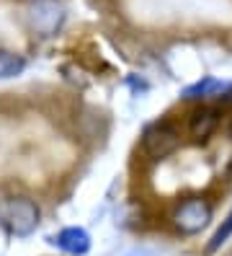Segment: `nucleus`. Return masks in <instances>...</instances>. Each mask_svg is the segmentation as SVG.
Wrapping results in <instances>:
<instances>
[{
	"instance_id": "obj_9",
	"label": "nucleus",
	"mask_w": 232,
	"mask_h": 256,
	"mask_svg": "<svg viewBox=\"0 0 232 256\" xmlns=\"http://www.w3.org/2000/svg\"><path fill=\"white\" fill-rule=\"evenodd\" d=\"M230 236H232V212L222 220V225H220V228L214 230V236L209 238V244H207V254H217Z\"/></svg>"
},
{
	"instance_id": "obj_3",
	"label": "nucleus",
	"mask_w": 232,
	"mask_h": 256,
	"mask_svg": "<svg viewBox=\"0 0 232 256\" xmlns=\"http://www.w3.org/2000/svg\"><path fill=\"white\" fill-rule=\"evenodd\" d=\"M209 220H212V204L201 197H191L176 207L173 228L183 236H196L207 228Z\"/></svg>"
},
{
	"instance_id": "obj_1",
	"label": "nucleus",
	"mask_w": 232,
	"mask_h": 256,
	"mask_svg": "<svg viewBox=\"0 0 232 256\" xmlns=\"http://www.w3.org/2000/svg\"><path fill=\"white\" fill-rule=\"evenodd\" d=\"M39 218H41V212H39L36 202L28 197H8L0 202V220L18 238H26L34 233L39 228Z\"/></svg>"
},
{
	"instance_id": "obj_6",
	"label": "nucleus",
	"mask_w": 232,
	"mask_h": 256,
	"mask_svg": "<svg viewBox=\"0 0 232 256\" xmlns=\"http://www.w3.org/2000/svg\"><path fill=\"white\" fill-rule=\"evenodd\" d=\"M232 98V83H225V80H217V78H204V80H199L194 86H189L183 91V98Z\"/></svg>"
},
{
	"instance_id": "obj_10",
	"label": "nucleus",
	"mask_w": 232,
	"mask_h": 256,
	"mask_svg": "<svg viewBox=\"0 0 232 256\" xmlns=\"http://www.w3.org/2000/svg\"><path fill=\"white\" fill-rule=\"evenodd\" d=\"M124 256H155V254L147 251V248H134V251H129V254H124Z\"/></svg>"
},
{
	"instance_id": "obj_2",
	"label": "nucleus",
	"mask_w": 232,
	"mask_h": 256,
	"mask_svg": "<svg viewBox=\"0 0 232 256\" xmlns=\"http://www.w3.org/2000/svg\"><path fill=\"white\" fill-rule=\"evenodd\" d=\"M65 18H67V13H65V6L59 0H31L26 8L28 28L41 39L54 36L65 26Z\"/></svg>"
},
{
	"instance_id": "obj_8",
	"label": "nucleus",
	"mask_w": 232,
	"mask_h": 256,
	"mask_svg": "<svg viewBox=\"0 0 232 256\" xmlns=\"http://www.w3.org/2000/svg\"><path fill=\"white\" fill-rule=\"evenodd\" d=\"M23 68H26V60L21 54H15L10 50H0V80H8V78L21 75Z\"/></svg>"
},
{
	"instance_id": "obj_5",
	"label": "nucleus",
	"mask_w": 232,
	"mask_h": 256,
	"mask_svg": "<svg viewBox=\"0 0 232 256\" xmlns=\"http://www.w3.org/2000/svg\"><path fill=\"white\" fill-rule=\"evenodd\" d=\"M217 124H220V112L212 109V106H201V109H196V112L191 114V119H189V132H191V138H194L196 142H201V140L212 138L214 130H217Z\"/></svg>"
},
{
	"instance_id": "obj_7",
	"label": "nucleus",
	"mask_w": 232,
	"mask_h": 256,
	"mask_svg": "<svg viewBox=\"0 0 232 256\" xmlns=\"http://www.w3.org/2000/svg\"><path fill=\"white\" fill-rule=\"evenodd\" d=\"M52 244H57L65 254L85 256V254L90 251V236H88V230H83V228H65V230L57 233V238L52 240Z\"/></svg>"
},
{
	"instance_id": "obj_11",
	"label": "nucleus",
	"mask_w": 232,
	"mask_h": 256,
	"mask_svg": "<svg viewBox=\"0 0 232 256\" xmlns=\"http://www.w3.org/2000/svg\"><path fill=\"white\" fill-rule=\"evenodd\" d=\"M230 134H232V130H230Z\"/></svg>"
},
{
	"instance_id": "obj_4",
	"label": "nucleus",
	"mask_w": 232,
	"mask_h": 256,
	"mask_svg": "<svg viewBox=\"0 0 232 256\" xmlns=\"http://www.w3.org/2000/svg\"><path fill=\"white\" fill-rule=\"evenodd\" d=\"M178 145H181L178 130L170 122H155L142 132V150L152 160H163L168 156H173Z\"/></svg>"
}]
</instances>
